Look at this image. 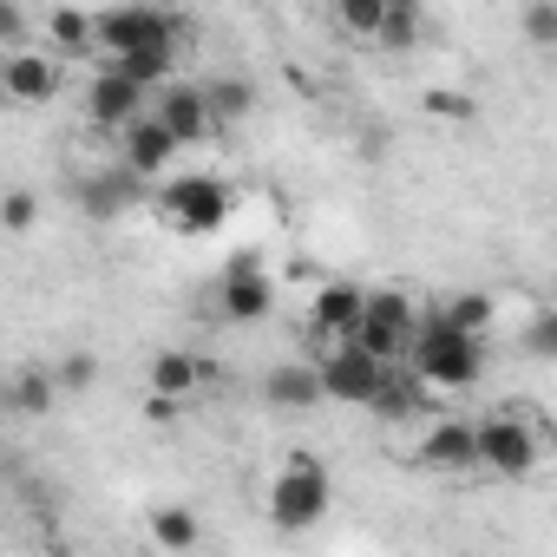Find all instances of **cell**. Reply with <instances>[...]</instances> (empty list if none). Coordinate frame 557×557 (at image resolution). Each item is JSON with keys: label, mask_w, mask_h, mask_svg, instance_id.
I'll return each mask as SVG.
<instances>
[{"label": "cell", "mask_w": 557, "mask_h": 557, "mask_svg": "<svg viewBox=\"0 0 557 557\" xmlns=\"http://www.w3.org/2000/svg\"><path fill=\"white\" fill-rule=\"evenodd\" d=\"M407 368L426 381V394H466V387H479V374H485V335H466V329H453L446 315H433V322L413 329Z\"/></svg>", "instance_id": "6da1fadb"}, {"label": "cell", "mask_w": 557, "mask_h": 557, "mask_svg": "<svg viewBox=\"0 0 557 557\" xmlns=\"http://www.w3.org/2000/svg\"><path fill=\"white\" fill-rule=\"evenodd\" d=\"M92 47H99L106 60H119V53H145V47H171V53H184V21H177L171 8H158V0H125V8L92 14Z\"/></svg>", "instance_id": "7a4b0ae2"}, {"label": "cell", "mask_w": 557, "mask_h": 557, "mask_svg": "<svg viewBox=\"0 0 557 557\" xmlns=\"http://www.w3.org/2000/svg\"><path fill=\"white\" fill-rule=\"evenodd\" d=\"M329 472H322V459L315 453H289L283 459V472L269 479V498H262V511H269V524L275 531H309V524H322L329 518Z\"/></svg>", "instance_id": "3957f363"}, {"label": "cell", "mask_w": 557, "mask_h": 557, "mask_svg": "<svg viewBox=\"0 0 557 557\" xmlns=\"http://www.w3.org/2000/svg\"><path fill=\"white\" fill-rule=\"evenodd\" d=\"M472 453H479V472L492 479H531L544 466V433L531 426V413H492L472 426Z\"/></svg>", "instance_id": "277c9868"}, {"label": "cell", "mask_w": 557, "mask_h": 557, "mask_svg": "<svg viewBox=\"0 0 557 557\" xmlns=\"http://www.w3.org/2000/svg\"><path fill=\"white\" fill-rule=\"evenodd\" d=\"M151 203H158L164 230H177V236H216L230 223V184L210 177V171L171 177L164 190H151Z\"/></svg>", "instance_id": "5b68a950"}, {"label": "cell", "mask_w": 557, "mask_h": 557, "mask_svg": "<svg viewBox=\"0 0 557 557\" xmlns=\"http://www.w3.org/2000/svg\"><path fill=\"white\" fill-rule=\"evenodd\" d=\"M413 329H420V309H413V296H407V289H368L361 322H355V335H348V342H361L374 361H407Z\"/></svg>", "instance_id": "8992f818"}, {"label": "cell", "mask_w": 557, "mask_h": 557, "mask_svg": "<svg viewBox=\"0 0 557 557\" xmlns=\"http://www.w3.org/2000/svg\"><path fill=\"white\" fill-rule=\"evenodd\" d=\"M0 86H8V106H53L66 86V60L40 47H14L0 53Z\"/></svg>", "instance_id": "52a82bcc"}, {"label": "cell", "mask_w": 557, "mask_h": 557, "mask_svg": "<svg viewBox=\"0 0 557 557\" xmlns=\"http://www.w3.org/2000/svg\"><path fill=\"white\" fill-rule=\"evenodd\" d=\"M269 309H275L269 269H262L256 256H230L223 283H216V315H223V322H262Z\"/></svg>", "instance_id": "ba28073f"}, {"label": "cell", "mask_w": 557, "mask_h": 557, "mask_svg": "<svg viewBox=\"0 0 557 557\" xmlns=\"http://www.w3.org/2000/svg\"><path fill=\"white\" fill-rule=\"evenodd\" d=\"M151 119L177 138V151L184 145H210L216 138V119H210V99H203V86H190V79H164L158 86V106H151Z\"/></svg>", "instance_id": "9c48e42d"}, {"label": "cell", "mask_w": 557, "mask_h": 557, "mask_svg": "<svg viewBox=\"0 0 557 557\" xmlns=\"http://www.w3.org/2000/svg\"><path fill=\"white\" fill-rule=\"evenodd\" d=\"M381 368H387V361H374L361 342H335V348H322V361H315L322 394H329V400H348V407H361V400L374 394Z\"/></svg>", "instance_id": "30bf717a"}, {"label": "cell", "mask_w": 557, "mask_h": 557, "mask_svg": "<svg viewBox=\"0 0 557 557\" xmlns=\"http://www.w3.org/2000/svg\"><path fill=\"white\" fill-rule=\"evenodd\" d=\"M361 302H368V289L361 283H348V275H329V283L309 296V335L315 342H348L355 335V322H361Z\"/></svg>", "instance_id": "8fae6325"}, {"label": "cell", "mask_w": 557, "mask_h": 557, "mask_svg": "<svg viewBox=\"0 0 557 557\" xmlns=\"http://www.w3.org/2000/svg\"><path fill=\"white\" fill-rule=\"evenodd\" d=\"M145 99H151V92H145V86H132L119 66H99V73H92V86H86V119H92L99 132H125V125L145 112Z\"/></svg>", "instance_id": "7c38bea8"}, {"label": "cell", "mask_w": 557, "mask_h": 557, "mask_svg": "<svg viewBox=\"0 0 557 557\" xmlns=\"http://www.w3.org/2000/svg\"><path fill=\"white\" fill-rule=\"evenodd\" d=\"M374 420H387V426H407V420H420L426 413V381L407 368V361H387L381 368V381H374V394L361 400Z\"/></svg>", "instance_id": "4fadbf2b"}, {"label": "cell", "mask_w": 557, "mask_h": 557, "mask_svg": "<svg viewBox=\"0 0 557 557\" xmlns=\"http://www.w3.org/2000/svg\"><path fill=\"white\" fill-rule=\"evenodd\" d=\"M262 400H269L275 413H315V407H329L315 361H275V368L262 374Z\"/></svg>", "instance_id": "5bb4252c"}, {"label": "cell", "mask_w": 557, "mask_h": 557, "mask_svg": "<svg viewBox=\"0 0 557 557\" xmlns=\"http://www.w3.org/2000/svg\"><path fill=\"white\" fill-rule=\"evenodd\" d=\"M171 158H177V138H171L151 112H138V119L119 132V164H125V171H138V177H164Z\"/></svg>", "instance_id": "9a60e30c"}, {"label": "cell", "mask_w": 557, "mask_h": 557, "mask_svg": "<svg viewBox=\"0 0 557 557\" xmlns=\"http://www.w3.org/2000/svg\"><path fill=\"white\" fill-rule=\"evenodd\" d=\"M53 407H60V381H53V368L21 361L8 381H0V413H14V420H47Z\"/></svg>", "instance_id": "2e32d148"}, {"label": "cell", "mask_w": 557, "mask_h": 557, "mask_svg": "<svg viewBox=\"0 0 557 557\" xmlns=\"http://www.w3.org/2000/svg\"><path fill=\"white\" fill-rule=\"evenodd\" d=\"M426 472H446V479H466V472H479V453H472V420H440L426 440H420V453H413Z\"/></svg>", "instance_id": "e0dca14e"}, {"label": "cell", "mask_w": 557, "mask_h": 557, "mask_svg": "<svg viewBox=\"0 0 557 557\" xmlns=\"http://www.w3.org/2000/svg\"><path fill=\"white\" fill-rule=\"evenodd\" d=\"M138 197H145V177H138V171H125V164H119V171H99V177H86V184H79V210H86V216H99V223H106V216H125Z\"/></svg>", "instance_id": "ac0fdd59"}, {"label": "cell", "mask_w": 557, "mask_h": 557, "mask_svg": "<svg viewBox=\"0 0 557 557\" xmlns=\"http://www.w3.org/2000/svg\"><path fill=\"white\" fill-rule=\"evenodd\" d=\"M210 387V361L203 355H190V348H164L158 361H151V394H171V400H197Z\"/></svg>", "instance_id": "d6986e66"}, {"label": "cell", "mask_w": 557, "mask_h": 557, "mask_svg": "<svg viewBox=\"0 0 557 557\" xmlns=\"http://www.w3.org/2000/svg\"><path fill=\"white\" fill-rule=\"evenodd\" d=\"M47 53H60V60H92V53H99V47H92V14L53 8V14H47Z\"/></svg>", "instance_id": "ffe728a7"}, {"label": "cell", "mask_w": 557, "mask_h": 557, "mask_svg": "<svg viewBox=\"0 0 557 557\" xmlns=\"http://www.w3.org/2000/svg\"><path fill=\"white\" fill-rule=\"evenodd\" d=\"M151 544H158V550H197V544H203L197 511H190V505H158V511H151Z\"/></svg>", "instance_id": "44dd1931"}, {"label": "cell", "mask_w": 557, "mask_h": 557, "mask_svg": "<svg viewBox=\"0 0 557 557\" xmlns=\"http://www.w3.org/2000/svg\"><path fill=\"white\" fill-rule=\"evenodd\" d=\"M420 0H394V8L381 14V27H374V40L368 47H381V53H407V47H420Z\"/></svg>", "instance_id": "7402d4cb"}, {"label": "cell", "mask_w": 557, "mask_h": 557, "mask_svg": "<svg viewBox=\"0 0 557 557\" xmlns=\"http://www.w3.org/2000/svg\"><path fill=\"white\" fill-rule=\"evenodd\" d=\"M203 99H210V119H216V132L256 112V86H249V79H236V73H223V79H210V86H203Z\"/></svg>", "instance_id": "603a6c76"}, {"label": "cell", "mask_w": 557, "mask_h": 557, "mask_svg": "<svg viewBox=\"0 0 557 557\" xmlns=\"http://www.w3.org/2000/svg\"><path fill=\"white\" fill-rule=\"evenodd\" d=\"M106 66H119L132 86H145V92H158L171 73H177V53L171 47H145V53H119V60H106Z\"/></svg>", "instance_id": "cb8c5ba5"}, {"label": "cell", "mask_w": 557, "mask_h": 557, "mask_svg": "<svg viewBox=\"0 0 557 557\" xmlns=\"http://www.w3.org/2000/svg\"><path fill=\"white\" fill-rule=\"evenodd\" d=\"M453 329H466V335H492V296H479V289H459V296H446V309H440Z\"/></svg>", "instance_id": "d4e9b609"}, {"label": "cell", "mask_w": 557, "mask_h": 557, "mask_svg": "<svg viewBox=\"0 0 557 557\" xmlns=\"http://www.w3.org/2000/svg\"><path fill=\"white\" fill-rule=\"evenodd\" d=\"M0 230H8V236L40 230V197H34L27 184H8V190H0Z\"/></svg>", "instance_id": "484cf974"}, {"label": "cell", "mask_w": 557, "mask_h": 557, "mask_svg": "<svg viewBox=\"0 0 557 557\" xmlns=\"http://www.w3.org/2000/svg\"><path fill=\"white\" fill-rule=\"evenodd\" d=\"M53 381H60V400H73V394H86V387H99V355H86V348H73L60 368H53Z\"/></svg>", "instance_id": "4316f807"}, {"label": "cell", "mask_w": 557, "mask_h": 557, "mask_svg": "<svg viewBox=\"0 0 557 557\" xmlns=\"http://www.w3.org/2000/svg\"><path fill=\"white\" fill-rule=\"evenodd\" d=\"M329 8H335V21L355 34V40H374V27H381V0H329Z\"/></svg>", "instance_id": "83f0119b"}, {"label": "cell", "mask_w": 557, "mask_h": 557, "mask_svg": "<svg viewBox=\"0 0 557 557\" xmlns=\"http://www.w3.org/2000/svg\"><path fill=\"white\" fill-rule=\"evenodd\" d=\"M524 40H531L537 53L557 47V0H531V8H524Z\"/></svg>", "instance_id": "f1b7e54d"}, {"label": "cell", "mask_w": 557, "mask_h": 557, "mask_svg": "<svg viewBox=\"0 0 557 557\" xmlns=\"http://www.w3.org/2000/svg\"><path fill=\"white\" fill-rule=\"evenodd\" d=\"M524 355H531V361H557V315H550V309H537V315L524 322Z\"/></svg>", "instance_id": "f546056e"}, {"label": "cell", "mask_w": 557, "mask_h": 557, "mask_svg": "<svg viewBox=\"0 0 557 557\" xmlns=\"http://www.w3.org/2000/svg\"><path fill=\"white\" fill-rule=\"evenodd\" d=\"M27 40H34L27 14L14 8V0H0V53H14V47H27Z\"/></svg>", "instance_id": "4dcf8cb0"}, {"label": "cell", "mask_w": 557, "mask_h": 557, "mask_svg": "<svg viewBox=\"0 0 557 557\" xmlns=\"http://www.w3.org/2000/svg\"><path fill=\"white\" fill-rule=\"evenodd\" d=\"M426 112H433V119H453V125H466L479 106H472L466 92H426Z\"/></svg>", "instance_id": "1f68e13d"}, {"label": "cell", "mask_w": 557, "mask_h": 557, "mask_svg": "<svg viewBox=\"0 0 557 557\" xmlns=\"http://www.w3.org/2000/svg\"><path fill=\"white\" fill-rule=\"evenodd\" d=\"M177 413H184V400H171V394H151V400H145V420H151V426H171Z\"/></svg>", "instance_id": "d6a6232c"}, {"label": "cell", "mask_w": 557, "mask_h": 557, "mask_svg": "<svg viewBox=\"0 0 557 557\" xmlns=\"http://www.w3.org/2000/svg\"><path fill=\"white\" fill-rule=\"evenodd\" d=\"M0 106H8V86H0Z\"/></svg>", "instance_id": "836d02e7"}, {"label": "cell", "mask_w": 557, "mask_h": 557, "mask_svg": "<svg viewBox=\"0 0 557 557\" xmlns=\"http://www.w3.org/2000/svg\"><path fill=\"white\" fill-rule=\"evenodd\" d=\"M381 8H394V0H381Z\"/></svg>", "instance_id": "e575fe53"}]
</instances>
